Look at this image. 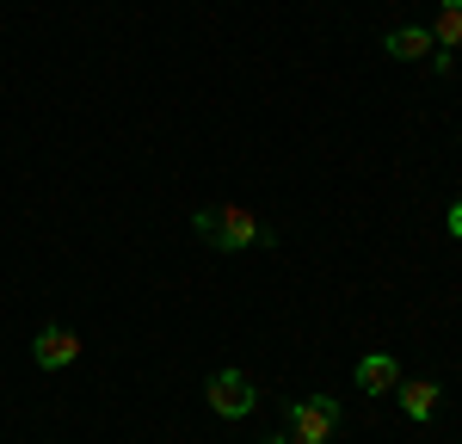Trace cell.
Listing matches in <instances>:
<instances>
[{
    "label": "cell",
    "instance_id": "cell-1",
    "mask_svg": "<svg viewBox=\"0 0 462 444\" xmlns=\"http://www.w3.org/2000/svg\"><path fill=\"white\" fill-rule=\"evenodd\" d=\"M191 228H198V241H210L222 254H241V247H265L272 241V228L259 217H247V210H198Z\"/></svg>",
    "mask_w": 462,
    "mask_h": 444
},
{
    "label": "cell",
    "instance_id": "cell-2",
    "mask_svg": "<svg viewBox=\"0 0 462 444\" xmlns=\"http://www.w3.org/2000/svg\"><path fill=\"white\" fill-rule=\"evenodd\" d=\"M339 426V402L333 395H309V402H290V444H327Z\"/></svg>",
    "mask_w": 462,
    "mask_h": 444
},
{
    "label": "cell",
    "instance_id": "cell-3",
    "mask_svg": "<svg viewBox=\"0 0 462 444\" xmlns=\"http://www.w3.org/2000/svg\"><path fill=\"white\" fill-rule=\"evenodd\" d=\"M204 395H210V407L222 413V420H247L253 407H259V389L247 383V370H216Z\"/></svg>",
    "mask_w": 462,
    "mask_h": 444
},
{
    "label": "cell",
    "instance_id": "cell-4",
    "mask_svg": "<svg viewBox=\"0 0 462 444\" xmlns=\"http://www.w3.org/2000/svg\"><path fill=\"white\" fill-rule=\"evenodd\" d=\"M32 358L43 370H62V365H74V358H80V333L74 328H43L32 339Z\"/></svg>",
    "mask_w": 462,
    "mask_h": 444
},
{
    "label": "cell",
    "instance_id": "cell-5",
    "mask_svg": "<svg viewBox=\"0 0 462 444\" xmlns=\"http://www.w3.org/2000/svg\"><path fill=\"white\" fill-rule=\"evenodd\" d=\"M394 389H401V413H407V420H431L438 402H444V389L426 383V376H407V383H394Z\"/></svg>",
    "mask_w": 462,
    "mask_h": 444
},
{
    "label": "cell",
    "instance_id": "cell-6",
    "mask_svg": "<svg viewBox=\"0 0 462 444\" xmlns=\"http://www.w3.org/2000/svg\"><path fill=\"white\" fill-rule=\"evenodd\" d=\"M383 50H389L394 62H426L438 43H431V32H420V25H394V32L383 37Z\"/></svg>",
    "mask_w": 462,
    "mask_h": 444
},
{
    "label": "cell",
    "instance_id": "cell-7",
    "mask_svg": "<svg viewBox=\"0 0 462 444\" xmlns=\"http://www.w3.org/2000/svg\"><path fill=\"white\" fill-rule=\"evenodd\" d=\"M394 383H401V365H394L389 352H370V358L357 365V389H364V395H389Z\"/></svg>",
    "mask_w": 462,
    "mask_h": 444
},
{
    "label": "cell",
    "instance_id": "cell-8",
    "mask_svg": "<svg viewBox=\"0 0 462 444\" xmlns=\"http://www.w3.org/2000/svg\"><path fill=\"white\" fill-rule=\"evenodd\" d=\"M431 43H438V50H462V0H444V6H438Z\"/></svg>",
    "mask_w": 462,
    "mask_h": 444
},
{
    "label": "cell",
    "instance_id": "cell-9",
    "mask_svg": "<svg viewBox=\"0 0 462 444\" xmlns=\"http://www.w3.org/2000/svg\"><path fill=\"white\" fill-rule=\"evenodd\" d=\"M450 235H457V241H462V198H457V204H450Z\"/></svg>",
    "mask_w": 462,
    "mask_h": 444
},
{
    "label": "cell",
    "instance_id": "cell-10",
    "mask_svg": "<svg viewBox=\"0 0 462 444\" xmlns=\"http://www.w3.org/2000/svg\"><path fill=\"white\" fill-rule=\"evenodd\" d=\"M265 444H290V439H265Z\"/></svg>",
    "mask_w": 462,
    "mask_h": 444
}]
</instances>
